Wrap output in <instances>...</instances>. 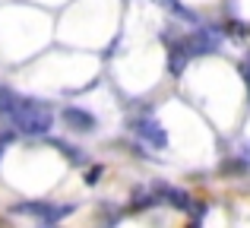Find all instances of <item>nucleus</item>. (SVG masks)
<instances>
[{"label": "nucleus", "instance_id": "obj_9", "mask_svg": "<svg viewBox=\"0 0 250 228\" xmlns=\"http://www.w3.org/2000/svg\"><path fill=\"white\" fill-rule=\"evenodd\" d=\"M16 102H19V95L13 92V89L0 86V114L10 117V114H13V108H16Z\"/></svg>", "mask_w": 250, "mask_h": 228}, {"label": "nucleus", "instance_id": "obj_16", "mask_svg": "<svg viewBox=\"0 0 250 228\" xmlns=\"http://www.w3.org/2000/svg\"><path fill=\"white\" fill-rule=\"evenodd\" d=\"M42 228H57V225H54V222H44V225H42Z\"/></svg>", "mask_w": 250, "mask_h": 228}, {"label": "nucleus", "instance_id": "obj_3", "mask_svg": "<svg viewBox=\"0 0 250 228\" xmlns=\"http://www.w3.org/2000/svg\"><path fill=\"white\" fill-rule=\"evenodd\" d=\"M181 41H184V48L190 51V57L212 54V51L219 48V32H212V29H193L190 35H184Z\"/></svg>", "mask_w": 250, "mask_h": 228}, {"label": "nucleus", "instance_id": "obj_12", "mask_svg": "<svg viewBox=\"0 0 250 228\" xmlns=\"http://www.w3.org/2000/svg\"><path fill=\"white\" fill-rule=\"evenodd\" d=\"M98 178H102V165H98V168H89V174H85V184H98Z\"/></svg>", "mask_w": 250, "mask_h": 228}, {"label": "nucleus", "instance_id": "obj_11", "mask_svg": "<svg viewBox=\"0 0 250 228\" xmlns=\"http://www.w3.org/2000/svg\"><path fill=\"white\" fill-rule=\"evenodd\" d=\"M250 165H244V162H222V174H244Z\"/></svg>", "mask_w": 250, "mask_h": 228}, {"label": "nucleus", "instance_id": "obj_1", "mask_svg": "<svg viewBox=\"0 0 250 228\" xmlns=\"http://www.w3.org/2000/svg\"><path fill=\"white\" fill-rule=\"evenodd\" d=\"M6 121L25 136H44L54 127V111H51V105H44V102H38V99H22V95H19L16 108H13V114L6 117Z\"/></svg>", "mask_w": 250, "mask_h": 228}, {"label": "nucleus", "instance_id": "obj_10", "mask_svg": "<svg viewBox=\"0 0 250 228\" xmlns=\"http://www.w3.org/2000/svg\"><path fill=\"white\" fill-rule=\"evenodd\" d=\"M51 143H54V149H61V152H63V159H67V162H73V165H80V162H83V152L76 146H67V143H61V140H51Z\"/></svg>", "mask_w": 250, "mask_h": 228}, {"label": "nucleus", "instance_id": "obj_2", "mask_svg": "<svg viewBox=\"0 0 250 228\" xmlns=\"http://www.w3.org/2000/svg\"><path fill=\"white\" fill-rule=\"evenodd\" d=\"M76 206H70V203H19L16 206V212H25V216H35V219H42V222H57V219H63V216H70Z\"/></svg>", "mask_w": 250, "mask_h": 228}, {"label": "nucleus", "instance_id": "obj_15", "mask_svg": "<svg viewBox=\"0 0 250 228\" xmlns=\"http://www.w3.org/2000/svg\"><path fill=\"white\" fill-rule=\"evenodd\" d=\"M203 219V216H200ZM200 219H193V222H190V228H200Z\"/></svg>", "mask_w": 250, "mask_h": 228}, {"label": "nucleus", "instance_id": "obj_6", "mask_svg": "<svg viewBox=\"0 0 250 228\" xmlns=\"http://www.w3.org/2000/svg\"><path fill=\"white\" fill-rule=\"evenodd\" d=\"M63 124H67L70 130H80V133H92L95 130V114H89L85 108H76V105H67L61 111Z\"/></svg>", "mask_w": 250, "mask_h": 228}, {"label": "nucleus", "instance_id": "obj_13", "mask_svg": "<svg viewBox=\"0 0 250 228\" xmlns=\"http://www.w3.org/2000/svg\"><path fill=\"white\" fill-rule=\"evenodd\" d=\"M241 162H244V165H250V143H244V146H241Z\"/></svg>", "mask_w": 250, "mask_h": 228}, {"label": "nucleus", "instance_id": "obj_5", "mask_svg": "<svg viewBox=\"0 0 250 228\" xmlns=\"http://www.w3.org/2000/svg\"><path fill=\"white\" fill-rule=\"evenodd\" d=\"M152 193L162 200V203L174 206V209H181V212H187V209H190V203H193V200L187 197V190H181V187H171V184H165V181H155Z\"/></svg>", "mask_w": 250, "mask_h": 228}, {"label": "nucleus", "instance_id": "obj_8", "mask_svg": "<svg viewBox=\"0 0 250 228\" xmlns=\"http://www.w3.org/2000/svg\"><path fill=\"white\" fill-rule=\"evenodd\" d=\"M130 203H133V209H152V206H159V197L152 190H146V187H136Z\"/></svg>", "mask_w": 250, "mask_h": 228}, {"label": "nucleus", "instance_id": "obj_7", "mask_svg": "<svg viewBox=\"0 0 250 228\" xmlns=\"http://www.w3.org/2000/svg\"><path fill=\"white\" fill-rule=\"evenodd\" d=\"M187 63H190V51L184 48V41H181V38L171 41L168 44V73L171 76H181L184 70H187Z\"/></svg>", "mask_w": 250, "mask_h": 228}, {"label": "nucleus", "instance_id": "obj_14", "mask_svg": "<svg viewBox=\"0 0 250 228\" xmlns=\"http://www.w3.org/2000/svg\"><path fill=\"white\" fill-rule=\"evenodd\" d=\"M244 76H247V83H250V61L244 63Z\"/></svg>", "mask_w": 250, "mask_h": 228}, {"label": "nucleus", "instance_id": "obj_4", "mask_svg": "<svg viewBox=\"0 0 250 228\" xmlns=\"http://www.w3.org/2000/svg\"><path fill=\"white\" fill-rule=\"evenodd\" d=\"M133 133L140 136V140H146L152 149H165L168 146V133L162 130L159 121H152V117H140V121H133Z\"/></svg>", "mask_w": 250, "mask_h": 228}]
</instances>
